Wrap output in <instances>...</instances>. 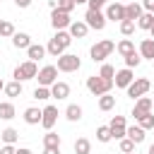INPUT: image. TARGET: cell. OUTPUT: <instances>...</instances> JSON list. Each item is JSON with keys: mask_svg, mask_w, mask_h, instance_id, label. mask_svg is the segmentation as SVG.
I'll return each mask as SVG.
<instances>
[{"mask_svg": "<svg viewBox=\"0 0 154 154\" xmlns=\"http://www.w3.org/2000/svg\"><path fill=\"white\" fill-rule=\"evenodd\" d=\"M72 43V36H70V31H65V29H60V31H55V36L48 41V46H46V53H51L53 58H58V55H63L65 53V48Z\"/></svg>", "mask_w": 154, "mask_h": 154, "instance_id": "1", "label": "cell"}, {"mask_svg": "<svg viewBox=\"0 0 154 154\" xmlns=\"http://www.w3.org/2000/svg\"><path fill=\"white\" fill-rule=\"evenodd\" d=\"M113 51H116V43H113L111 38H103V41H96V43L89 48V55H91L94 63H103Z\"/></svg>", "mask_w": 154, "mask_h": 154, "instance_id": "2", "label": "cell"}, {"mask_svg": "<svg viewBox=\"0 0 154 154\" xmlns=\"http://www.w3.org/2000/svg\"><path fill=\"white\" fill-rule=\"evenodd\" d=\"M87 89H89V94H94V96L108 94V91L113 89V79H103L101 75H91V77H87Z\"/></svg>", "mask_w": 154, "mask_h": 154, "instance_id": "3", "label": "cell"}, {"mask_svg": "<svg viewBox=\"0 0 154 154\" xmlns=\"http://www.w3.org/2000/svg\"><path fill=\"white\" fill-rule=\"evenodd\" d=\"M149 89H152V82H149L147 77H137V79H132V82L125 87V91H128V96H130L132 101L140 99V96H144Z\"/></svg>", "mask_w": 154, "mask_h": 154, "instance_id": "4", "label": "cell"}, {"mask_svg": "<svg viewBox=\"0 0 154 154\" xmlns=\"http://www.w3.org/2000/svg\"><path fill=\"white\" fill-rule=\"evenodd\" d=\"M58 72H77L79 67H82V60L75 55V53H63V55H58Z\"/></svg>", "mask_w": 154, "mask_h": 154, "instance_id": "5", "label": "cell"}, {"mask_svg": "<svg viewBox=\"0 0 154 154\" xmlns=\"http://www.w3.org/2000/svg\"><path fill=\"white\" fill-rule=\"evenodd\" d=\"M36 75H38V67H36V63H34V60H26V63H22V65H17V67H14V79H17V82L34 79Z\"/></svg>", "mask_w": 154, "mask_h": 154, "instance_id": "6", "label": "cell"}, {"mask_svg": "<svg viewBox=\"0 0 154 154\" xmlns=\"http://www.w3.org/2000/svg\"><path fill=\"white\" fill-rule=\"evenodd\" d=\"M84 22H87L89 29H96V31H103V29H106V14H103L101 10H87Z\"/></svg>", "mask_w": 154, "mask_h": 154, "instance_id": "7", "label": "cell"}, {"mask_svg": "<svg viewBox=\"0 0 154 154\" xmlns=\"http://www.w3.org/2000/svg\"><path fill=\"white\" fill-rule=\"evenodd\" d=\"M103 14H106V22H118L120 24L125 19V5L123 2H108Z\"/></svg>", "mask_w": 154, "mask_h": 154, "instance_id": "8", "label": "cell"}, {"mask_svg": "<svg viewBox=\"0 0 154 154\" xmlns=\"http://www.w3.org/2000/svg\"><path fill=\"white\" fill-rule=\"evenodd\" d=\"M70 22H72V17H70V12H63V10H51V24H53V29L55 31H60V29H67L70 26Z\"/></svg>", "mask_w": 154, "mask_h": 154, "instance_id": "9", "label": "cell"}, {"mask_svg": "<svg viewBox=\"0 0 154 154\" xmlns=\"http://www.w3.org/2000/svg\"><path fill=\"white\" fill-rule=\"evenodd\" d=\"M36 79H38L41 87H51V84L58 79V67H55V65H46V67H41L38 75H36Z\"/></svg>", "mask_w": 154, "mask_h": 154, "instance_id": "10", "label": "cell"}, {"mask_svg": "<svg viewBox=\"0 0 154 154\" xmlns=\"http://www.w3.org/2000/svg\"><path fill=\"white\" fill-rule=\"evenodd\" d=\"M58 123V106L48 103L46 108H41V125L46 130H53V125Z\"/></svg>", "mask_w": 154, "mask_h": 154, "instance_id": "11", "label": "cell"}, {"mask_svg": "<svg viewBox=\"0 0 154 154\" xmlns=\"http://www.w3.org/2000/svg\"><path fill=\"white\" fill-rule=\"evenodd\" d=\"M154 108V101L144 94V96H140V99H135V106H132V116H135V120L137 118H142L144 113H149Z\"/></svg>", "mask_w": 154, "mask_h": 154, "instance_id": "12", "label": "cell"}, {"mask_svg": "<svg viewBox=\"0 0 154 154\" xmlns=\"http://www.w3.org/2000/svg\"><path fill=\"white\" fill-rule=\"evenodd\" d=\"M125 116H113L111 123H108V130H111V137L113 140H123L125 137Z\"/></svg>", "mask_w": 154, "mask_h": 154, "instance_id": "13", "label": "cell"}, {"mask_svg": "<svg viewBox=\"0 0 154 154\" xmlns=\"http://www.w3.org/2000/svg\"><path fill=\"white\" fill-rule=\"evenodd\" d=\"M70 96V84L67 82H60V79H55L53 84H51V99H58V101H63V99H67Z\"/></svg>", "mask_w": 154, "mask_h": 154, "instance_id": "14", "label": "cell"}, {"mask_svg": "<svg viewBox=\"0 0 154 154\" xmlns=\"http://www.w3.org/2000/svg\"><path fill=\"white\" fill-rule=\"evenodd\" d=\"M132 79H135V72H132L130 67H123V70H118V72H116L113 84H116V87H120V89H125V87H128Z\"/></svg>", "mask_w": 154, "mask_h": 154, "instance_id": "15", "label": "cell"}, {"mask_svg": "<svg viewBox=\"0 0 154 154\" xmlns=\"http://www.w3.org/2000/svg\"><path fill=\"white\" fill-rule=\"evenodd\" d=\"M67 31H70V36H72V38H84V36H87V31H89V26H87V22H84V19H77V22H70Z\"/></svg>", "mask_w": 154, "mask_h": 154, "instance_id": "16", "label": "cell"}, {"mask_svg": "<svg viewBox=\"0 0 154 154\" xmlns=\"http://www.w3.org/2000/svg\"><path fill=\"white\" fill-rule=\"evenodd\" d=\"M144 132H147V130L140 128V125H130V128H125V137H130L135 144H142V142H144V137H147Z\"/></svg>", "mask_w": 154, "mask_h": 154, "instance_id": "17", "label": "cell"}, {"mask_svg": "<svg viewBox=\"0 0 154 154\" xmlns=\"http://www.w3.org/2000/svg\"><path fill=\"white\" fill-rule=\"evenodd\" d=\"M137 53H140L142 58H147V60H154V38H142Z\"/></svg>", "mask_w": 154, "mask_h": 154, "instance_id": "18", "label": "cell"}, {"mask_svg": "<svg viewBox=\"0 0 154 154\" xmlns=\"http://www.w3.org/2000/svg\"><path fill=\"white\" fill-rule=\"evenodd\" d=\"M12 46H14V48H24V51H26V48L31 46V36H29V34H24V31H14V34H12Z\"/></svg>", "mask_w": 154, "mask_h": 154, "instance_id": "19", "label": "cell"}, {"mask_svg": "<svg viewBox=\"0 0 154 154\" xmlns=\"http://www.w3.org/2000/svg\"><path fill=\"white\" fill-rule=\"evenodd\" d=\"M24 123H26V125H38V123H41V108L29 106V108L24 111Z\"/></svg>", "mask_w": 154, "mask_h": 154, "instance_id": "20", "label": "cell"}, {"mask_svg": "<svg viewBox=\"0 0 154 154\" xmlns=\"http://www.w3.org/2000/svg\"><path fill=\"white\" fill-rule=\"evenodd\" d=\"M142 12H144V10H142V2H128V5H125V19L137 22V17H140Z\"/></svg>", "mask_w": 154, "mask_h": 154, "instance_id": "21", "label": "cell"}, {"mask_svg": "<svg viewBox=\"0 0 154 154\" xmlns=\"http://www.w3.org/2000/svg\"><path fill=\"white\" fill-rule=\"evenodd\" d=\"M116 51H118V55H120V58L130 55V53L135 51V43H132V38H123V41H118V43H116Z\"/></svg>", "mask_w": 154, "mask_h": 154, "instance_id": "22", "label": "cell"}, {"mask_svg": "<svg viewBox=\"0 0 154 154\" xmlns=\"http://www.w3.org/2000/svg\"><path fill=\"white\" fill-rule=\"evenodd\" d=\"M26 55H29V60H41L43 55H46V46H41V43H31L29 48H26Z\"/></svg>", "mask_w": 154, "mask_h": 154, "instance_id": "23", "label": "cell"}, {"mask_svg": "<svg viewBox=\"0 0 154 154\" xmlns=\"http://www.w3.org/2000/svg\"><path fill=\"white\" fill-rule=\"evenodd\" d=\"M135 24H137V29L149 31V29L154 26V14H152V12H142V14L137 17V22H135Z\"/></svg>", "mask_w": 154, "mask_h": 154, "instance_id": "24", "label": "cell"}, {"mask_svg": "<svg viewBox=\"0 0 154 154\" xmlns=\"http://www.w3.org/2000/svg\"><path fill=\"white\" fill-rule=\"evenodd\" d=\"M14 116H17L14 103H12V101H2V103H0V118H2V120H12Z\"/></svg>", "mask_w": 154, "mask_h": 154, "instance_id": "25", "label": "cell"}, {"mask_svg": "<svg viewBox=\"0 0 154 154\" xmlns=\"http://www.w3.org/2000/svg\"><path fill=\"white\" fill-rule=\"evenodd\" d=\"M65 118H67L70 123H77V120L82 118V106H77V103H70V106L65 108Z\"/></svg>", "mask_w": 154, "mask_h": 154, "instance_id": "26", "label": "cell"}, {"mask_svg": "<svg viewBox=\"0 0 154 154\" xmlns=\"http://www.w3.org/2000/svg\"><path fill=\"white\" fill-rule=\"evenodd\" d=\"M75 154H91V142L87 137H77L75 140Z\"/></svg>", "mask_w": 154, "mask_h": 154, "instance_id": "27", "label": "cell"}, {"mask_svg": "<svg viewBox=\"0 0 154 154\" xmlns=\"http://www.w3.org/2000/svg\"><path fill=\"white\" fill-rule=\"evenodd\" d=\"M2 91H5L10 99H14V96H22V82H17V79H14V82L5 84V89H2Z\"/></svg>", "mask_w": 154, "mask_h": 154, "instance_id": "28", "label": "cell"}, {"mask_svg": "<svg viewBox=\"0 0 154 154\" xmlns=\"http://www.w3.org/2000/svg\"><path fill=\"white\" fill-rule=\"evenodd\" d=\"M113 106H116V96H111V91L99 96V108H101V111H111Z\"/></svg>", "mask_w": 154, "mask_h": 154, "instance_id": "29", "label": "cell"}, {"mask_svg": "<svg viewBox=\"0 0 154 154\" xmlns=\"http://www.w3.org/2000/svg\"><path fill=\"white\" fill-rule=\"evenodd\" d=\"M0 137H2V142H5V144H14V142L19 140V132H17L14 128H5V130L0 132Z\"/></svg>", "mask_w": 154, "mask_h": 154, "instance_id": "30", "label": "cell"}, {"mask_svg": "<svg viewBox=\"0 0 154 154\" xmlns=\"http://www.w3.org/2000/svg\"><path fill=\"white\" fill-rule=\"evenodd\" d=\"M43 147H60V135L53 132V130H48L43 135Z\"/></svg>", "mask_w": 154, "mask_h": 154, "instance_id": "31", "label": "cell"}, {"mask_svg": "<svg viewBox=\"0 0 154 154\" xmlns=\"http://www.w3.org/2000/svg\"><path fill=\"white\" fill-rule=\"evenodd\" d=\"M123 60H125V67H130V70H135V67H137V65L142 63V55H140L137 51H132V53H130V55H125Z\"/></svg>", "mask_w": 154, "mask_h": 154, "instance_id": "32", "label": "cell"}, {"mask_svg": "<svg viewBox=\"0 0 154 154\" xmlns=\"http://www.w3.org/2000/svg\"><path fill=\"white\" fill-rule=\"evenodd\" d=\"M34 99H36V101H48V99H51V87H41V84H38V87L34 89Z\"/></svg>", "mask_w": 154, "mask_h": 154, "instance_id": "33", "label": "cell"}, {"mask_svg": "<svg viewBox=\"0 0 154 154\" xmlns=\"http://www.w3.org/2000/svg\"><path fill=\"white\" fill-rule=\"evenodd\" d=\"M96 140H99V142H103V144L113 140V137H111V130H108V125H99V128H96Z\"/></svg>", "mask_w": 154, "mask_h": 154, "instance_id": "34", "label": "cell"}, {"mask_svg": "<svg viewBox=\"0 0 154 154\" xmlns=\"http://www.w3.org/2000/svg\"><path fill=\"white\" fill-rule=\"evenodd\" d=\"M137 125L144 128V130H152V128H154V113L149 111V113H144L142 118H137Z\"/></svg>", "mask_w": 154, "mask_h": 154, "instance_id": "35", "label": "cell"}, {"mask_svg": "<svg viewBox=\"0 0 154 154\" xmlns=\"http://www.w3.org/2000/svg\"><path fill=\"white\" fill-rule=\"evenodd\" d=\"M135 26H137V24H135L132 19H123V22H120V34H123V36H132V34H135Z\"/></svg>", "mask_w": 154, "mask_h": 154, "instance_id": "36", "label": "cell"}, {"mask_svg": "<svg viewBox=\"0 0 154 154\" xmlns=\"http://www.w3.org/2000/svg\"><path fill=\"white\" fill-rule=\"evenodd\" d=\"M12 34H14V24L7 22V19H0V36H10L12 38Z\"/></svg>", "mask_w": 154, "mask_h": 154, "instance_id": "37", "label": "cell"}, {"mask_svg": "<svg viewBox=\"0 0 154 154\" xmlns=\"http://www.w3.org/2000/svg\"><path fill=\"white\" fill-rule=\"evenodd\" d=\"M118 142H120V152H123V154H132V152H135V142H132L130 137H123V140H118Z\"/></svg>", "mask_w": 154, "mask_h": 154, "instance_id": "38", "label": "cell"}, {"mask_svg": "<svg viewBox=\"0 0 154 154\" xmlns=\"http://www.w3.org/2000/svg\"><path fill=\"white\" fill-rule=\"evenodd\" d=\"M99 75H101L103 79H113V77H116V67H113V65H108V63H103Z\"/></svg>", "mask_w": 154, "mask_h": 154, "instance_id": "39", "label": "cell"}, {"mask_svg": "<svg viewBox=\"0 0 154 154\" xmlns=\"http://www.w3.org/2000/svg\"><path fill=\"white\" fill-rule=\"evenodd\" d=\"M55 7L63 10V12H72L77 5H75V0H55Z\"/></svg>", "mask_w": 154, "mask_h": 154, "instance_id": "40", "label": "cell"}, {"mask_svg": "<svg viewBox=\"0 0 154 154\" xmlns=\"http://www.w3.org/2000/svg\"><path fill=\"white\" fill-rule=\"evenodd\" d=\"M87 5H89V10H101L108 5V0H87Z\"/></svg>", "mask_w": 154, "mask_h": 154, "instance_id": "41", "label": "cell"}, {"mask_svg": "<svg viewBox=\"0 0 154 154\" xmlns=\"http://www.w3.org/2000/svg\"><path fill=\"white\" fill-rule=\"evenodd\" d=\"M142 10H144V12H152V14H154V0H142Z\"/></svg>", "mask_w": 154, "mask_h": 154, "instance_id": "42", "label": "cell"}, {"mask_svg": "<svg viewBox=\"0 0 154 154\" xmlns=\"http://www.w3.org/2000/svg\"><path fill=\"white\" fill-rule=\"evenodd\" d=\"M17 149H14V144H5V147H0V154H14Z\"/></svg>", "mask_w": 154, "mask_h": 154, "instance_id": "43", "label": "cell"}, {"mask_svg": "<svg viewBox=\"0 0 154 154\" xmlns=\"http://www.w3.org/2000/svg\"><path fill=\"white\" fill-rule=\"evenodd\" d=\"M43 154H60V147H43Z\"/></svg>", "mask_w": 154, "mask_h": 154, "instance_id": "44", "label": "cell"}, {"mask_svg": "<svg viewBox=\"0 0 154 154\" xmlns=\"http://www.w3.org/2000/svg\"><path fill=\"white\" fill-rule=\"evenodd\" d=\"M14 5H17V7H22V10H26V7L31 5V0H14Z\"/></svg>", "mask_w": 154, "mask_h": 154, "instance_id": "45", "label": "cell"}, {"mask_svg": "<svg viewBox=\"0 0 154 154\" xmlns=\"http://www.w3.org/2000/svg\"><path fill=\"white\" fill-rule=\"evenodd\" d=\"M14 154H34V152H31V149H26V147H19Z\"/></svg>", "mask_w": 154, "mask_h": 154, "instance_id": "46", "label": "cell"}, {"mask_svg": "<svg viewBox=\"0 0 154 154\" xmlns=\"http://www.w3.org/2000/svg\"><path fill=\"white\" fill-rule=\"evenodd\" d=\"M147 154H154V144H149V152Z\"/></svg>", "mask_w": 154, "mask_h": 154, "instance_id": "47", "label": "cell"}, {"mask_svg": "<svg viewBox=\"0 0 154 154\" xmlns=\"http://www.w3.org/2000/svg\"><path fill=\"white\" fill-rule=\"evenodd\" d=\"M2 89H5V82H2V77H0V91H2Z\"/></svg>", "mask_w": 154, "mask_h": 154, "instance_id": "48", "label": "cell"}, {"mask_svg": "<svg viewBox=\"0 0 154 154\" xmlns=\"http://www.w3.org/2000/svg\"><path fill=\"white\" fill-rule=\"evenodd\" d=\"M82 2H87V0H75V5H82Z\"/></svg>", "mask_w": 154, "mask_h": 154, "instance_id": "49", "label": "cell"}, {"mask_svg": "<svg viewBox=\"0 0 154 154\" xmlns=\"http://www.w3.org/2000/svg\"><path fill=\"white\" fill-rule=\"evenodd\" d=\"M149 34H152V38H154V26H152V29H149Z\"/></svg>", "mask_w": 154, "mask_h": 154, "instance_id": "50", "label": "cell"}, {"mask_svg": "<svg viewBox=\"0 0 154 154\" xmlns=\"http://www.w3.org/2000/svg\"><path fill=\"white\" fill-rule=\"evenodd\" d=\"M152 101H154V99H152Z\"/></svg>", "mask_w": 154, "mask_h": 154, "instance_id": "51", "label": "cell"}, {"mask_svg": "<svg viewBox=\"0 0 154 154\" xmlns=\"http://www.w3.org/2000/svg\"><path fill=\"white\" fill-rule=\"evenodd\" d=\"M132 154H135V152H132Z\"/></svg>", "mask_w": 154, "mask_h": 154, "instance_id": "52", "label": "cell"}]
</instances>
